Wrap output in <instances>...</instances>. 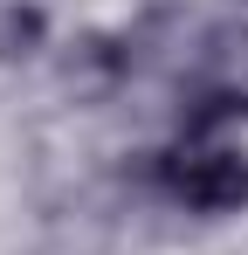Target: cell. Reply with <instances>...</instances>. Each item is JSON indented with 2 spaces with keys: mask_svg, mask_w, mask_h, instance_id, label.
<instances>
[{
  "mask_svg": "<svg viewBox=\"0 0 248 255\" xmlns=\"http://www.w3.org/2000/svg\"><path fill=\"white\" fill-rule=\"evenodd\" d=\"M152 186L172 214L242 221L248 214V138H172L152 152Z\"/></svg>",
  "mask_w": 248,
  "mask_h": 255,
  "instance_id": "6da1fadb",
  "label": "cell"
},
{
  "mask_svg": "<svg viewBox=\"0 0 248 255\" xmlns=\"http://www.w3.org/2000/svg\"><path fill=\"white\" fill-rule=\"evenodd\" d=\"M55 48V14L41 0H0V69H35Z\"/></svg>",
  "mask_w": 248,
  "mask_h": 255,
  "instance_id": "7a4b0ae2",
  "label": "cell"
},
{
  "mask_svg": "<svg viewBox=\"0 0 248 255\" xmlns=\"http://www.w3.org/2000/svg\"><path fill=\"white\" fill-rule=\"evenodd\" d=\"M242 131H248V90L214 83V90H200L179 111V131L172 138H242Z\"/></svg>",
  "mask_w": 248,
  "mask_h": 255,
  "instance_id": "3957f363",
  "label": "cell"
}]
</instances>
